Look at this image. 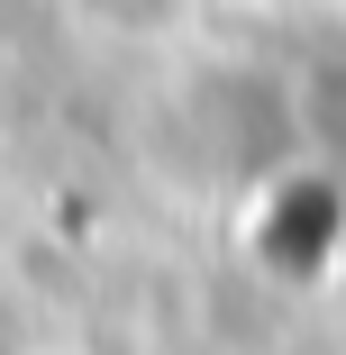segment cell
Instances as JSON below:
<instances>
[{
    "instance_id": "obj_1",
    "label": "cell",
    "mask_w": 346,
    "mask_h": 355,
    "mask_svg": "<svg viewBox=\"0 0 346 355\" xmlns=\"http://www.w3.org/2000/svg\"><path fill=\"white\" fill-rule=\"evenodd\" d=\"M64 19L119 55H164L200 28V0H64Z\"/></svg>"
},
{
    "instance_id": "obj_2",
    "label": "cell",
    "mask_w": 346,
    "mask_h": 355,
    "mask_svg": "<svg viewBox=\"0 0 346 355\" xmlns=\"http://www.w3.org/2000/svg\"><path fill=\"white\" fill-rule=\"evenodd\" d=\"M37 355H101V346H37Z\"/></svg>"
}]
</instances>
